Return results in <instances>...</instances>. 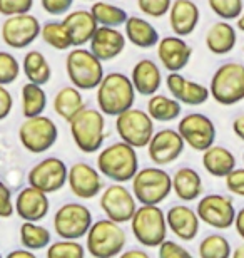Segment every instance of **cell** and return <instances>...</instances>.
Instances as JSON below:
<instances>
[{"instance_id": "obj_56", "label": "cell", "mask_w": 244, "mask_h": 258, "mask_svg": "<svg viewBox=\"0 0 244 258\" xmlns=\"http://www.w3.org/2000/svg\"><path fill=\"white\" fill-rule=\"evenodd\" d=\"M242 161H244V154H242Z\"/></svg>"}, {"instance_id": "obj_43", "label": "cell", "mask_w": 244, "mask_h": 258, "mask_svg": "<svg viewBox=\"0 0 244 258\" xmlns=\"http://www.w3.org/2000/svg\"><path fill=\"white\" fill-rule=\"evenodd\" d=\"M34 7V0H0V15L10 17V15L27 14Z\"/></svg>"}, {"instance_id": "obj_19", "label": "cell", "mask_w": 244, "mask_h": 258, "mask_svg": "<svg viewBox=\"0 0 244 258\" xmlns=\"http://www.w3.org/2000/svg\"><path fill=\"white\" fill-rule=\"evenodd\" d=\"M166 87L174 99L186 106H202L211 99L209 87L188 79L181 72H169L166 77Z\"/></svg>"}, {"instance_id": "obj_2", "label": "cell", "mask_w": 244, "mask_h": 258, "mask_svg": "<svg viewBox=\"0 0 244 258\" xmlns=\"http://www.w3.org/2000/svg\"><path fill=\"white\" fill-rule=\"evenodd\" d=\"M136 89H134L131 77L122 72H109L104 74L101 84L97 86V106L104 116H119L134 106L136 101Z\"/></svg>"}, {"instance_id": "obj_26", "label": "cell", "mask_w": 244, "mask_h": 258, "mask_svg": "<svg viewBox=\"0 0 244 258\" xmlns=\"http://www.w3.org/2000/svg\"><path fill=\"white\" fill-rule=\"evenodd\" d=\"M131 82L139 96H152L162 86V72L152 59H141L132 67Z\"/></svg>"}, {"instance_id": "obj_5", "label": "cell", "mask_w": 244, "mask_h": 258, "mask_svg": "<svg viewBox=\"0 0 244 258\" xmlns=\"http://www.w3.org/2000/svg\"><path fill=\"white\" fill-rule=\"evenodd\" d=\"M131 231L139 245L146 248H157L168 236L166 213L159 205H141L131 218Z\"/></svg>"}, {"instance_id": "obj_45", "label": "cell", "mask_w": 244, "mask_h": 258, "mask_svg": "<svg viewBox=\"0 0 244 258\" xmlns=\"http://www.w3.org/2000/svg\"><path fill=\"white\" fill-rule=\"evenodd\" d=\"M157 253L160 258H179V256H189V250H186L183 245H179L174 240H162L157 246Z\"/></svg>"}, {"instance_id": "obj_30", "label": "cell", "mask_w": 244, "mask_h": 258, "mask_svg": "<svg viewBox=\"0 0 244 258\" xmlns=\"http://www.w3.org/2000/svg\"><path fill=\"white\" fill-rule=\"evenodd\" d=\"M202 168L212 178H224L236 168V156L227 148L212 144L202 151Z\"/></svg>"}, {"instance_id": "obj_51", "label": "cell", "mask_w": 244, "mask_h": 258, "mask_svg": "<svg viewBox=\"0 0 244 258\" xmlns=\"http://www.w3.org/2000/svg\"><path fill=\"white\" fill-rule=\"evenodd\" d=\"M124 258H149V253L144 250H139V248H132V250H126L121 253Z\"/></svg>"}, {"instance_id": "obj_21", "label": "cell", "mask_w": 244, "mask_h": 258, "mask_svg": "<svg viewBox=\"0 0 244 258\" xmlns=\"http://www.w3.org/2000/svg\"><path fill=\"white\" fill-rule=\"evenodd\" d=\"M15 213L22 221H42L49 215V195L35 186H25L19 191L14 201Z\"/></svg>"}, {"instance_id": "obj_34", "label": "cell", "mask_w": 244, "mask_h": 258, "mask_svg": "<svg viewBox=\"0 0 244 258\" xmlns=\"http://www.w3.org/2000/svg\"><path fill=\"white\" fill-rule=\"evenodd\" d=\"M19 235H20V245L32 251L47 248L52 240L50 231L45 226L39 225V221H24L20 225Z\"/></svg>"}, {"instance_id": "obj_7", "label": "cell", "mask_w": 244, "mask_h": 258, "mask_svg": "<svg viewBox=\"0 0 244 258\" xmlns=\"http://www.w3.org/2000/svg\"><path fill=\"white\" fill-rule=\"evenodd\" d=\"M65 72L70 84L77 89L94 91L104 77V66L89 49L74 47L65 57Z\"/></svg>"}, {"instance_id": "obj_54", "label": "cell", "mask_w": 244, "mask_h": 258, "mask_svg": "<svg viewBox=\"0 0 244 258\" xmlns=\"http://www.w3.org/2000/svg\"><path fill=\"white\" fill-rule=\"evenodd\" d=\"M234 258H244V245H239L237 248L232 250V253H231Z\"/></svg>"}, {"instance_id": "obj_22", "label": "cell", "mask_w": 244, "mask_h": 258, "mask_svg": "<svg viewBox=\"0 0 244 258\" xmlns=\"http://www.w3.org/2000/svg\"><path fill=\"white\" fill-rule=\"evenodd\" d=\"M126 35L121 30H117V27H107V25H99L96 29L94 35L89 40L91 45V52L102 60H114L119 57L124 49H126Z\"/></svg>"}, {"instance_id": "obj_8", "label": "cell", "mask_w": 244, "mask_h": 258, "mask_svg": "<svg viewBox=\"0 0 244 258\" xmlns=\"http://www.w3.org/2000/svg\"><path fill=\"white\" fill-rule=\"evenodd\" d=\"M209 92L221 106H234L244 101V64L226 62L217 67L211 77Z\"/></svg>"}, {"instance_id": "obj_1", "label": "cell", "mask_w": 244, "mask_h": 258, "mask_svg": "<svg viewBox=\"0 0 244 258\" xmlns=\"http://www.w3.org/2000/svg\"><path fill=\"white\" fill-rule=\"evenodd\" d=\"M97 169L114 183H129L139 169V156L131 144L117 141L99 149Z\"/></svg>"}, {"instance_id": "obj_38", "label": "cell", "mask_w": 244, "mask_h": 258, "mask_svg": "<svg viewBox=\"0 0 244 258\" xmlns=\"http://www.w3.org/2000/svg\"><path fill=\"white\" fill-rule=\"evenodd\" d=\"M197 253L201 258H229L232 250L229 240L224 235L212 233L207 235L206 238H202L197 248Z\"/></svg>"}, {"instance_id": "obj_44", "label": "cell", "mask_w": 244, "mask_h": 258, "mask_svg": "<svg viewBox=\"0 0 244 258\" xmlns=\"http://www.w3.org/2000/svg\"><path fill=\"white\" fill-rule=\"evenodd\" d=\"M227 191L244 198V168H234L224 176Z\"/></svg>"}, {"instance_id": "obj_50", "label": "cell", "mask_w": 244, "mask_h": 258, "mask_svg": "<svg viewBox=\"0 0 244 258\" xmlns=\"http://www.w3.org/2000/svg\"><path fill=\"white\" fill-rule=\"evenodd\" d=\"M232 133L236 134V138L244 141V114H239L232 121Z\"/></svg>"}, {"instance_id": "obj_46", "label": "cell", "mask_w": 244, "mask_h": 258, "mask_svg": "<svg viewBox=\"0 0 244 258\" xmlns=\"http://www.w3.org/2000/svg\"><path fill=\"white\" fill-rule=\"evenodd\" d=\"M15 213L12 191L4 181H0V218H10Z\"/></svg>"}, {"instance_id": "obj_27", "label": "cell", "mask_w": 244, "mask_h": 258, "mask_svg": "<svg viewBox=\"0 0 244 258\" xmlns=\"http://www.w3.org/2000/svg\"><path fill=\"white\" fill-rule=\"evenodd\" d=\"M237 42V30L229 20H217L206 32V47L214 55H226L232 52Z\"/></svg>"}, {"instance_id": "obj_33", "label": "cell", "mask_w": 244, "mask_h": 258, "mask_svg": "<svg viewBox=\"0 0 244 258\" xmlns=\"http://www.w3.org/2000/svg\"><path fill=\"white\" fill-rule=\"evenodd\" d=\"M22 72L27 77L29 82L34 84L44 86L47 84L52 77V69L49 60L45 59V55L40 50H29L24 55L22 60Z\"/></svg>"}, {"instance_id": "obj_49", "label": "cell", "mask_w": 244, "mask_h": 258, "mask_svg": "<svg viewBox=\"0 0 244 258\" xmlns=\"http://www.w3.org/2000/svg\"><path fill=\"white\" fill-rule=\"evenodd\" d=\"M232 226H234V230L237 231V235L244 240V206L239 211H236V218H234Z\"/></svg>"}, {"instance_id": "obj_35", "label": "cell", "mask_w": 244, "mask_h": 258, "mask_svg": "<svg viewBox=\"0 0 244 258\" xmlns=\"http://www.w3.org/2000/svg\"><path fill=\"white\" fill-rule=\"evenodd\" d=\"M20 97H22L24 117L44 114L45 107H47V94H45V91H44V86L27 82V84L22 86Z\"/></svg>"}, {"instance_id": "obj_37", "label": "cell", "mask_w": 244, "mask_h": 258, "mask_svg": "<svg viewBox=\"0 0 244 258\" xmlns=\"http://www.w3.org/2000/svg\"><path fill=\"white\" fill-rule=\"evenodd\" d=\"M40 37L47 45H50L55 50H69L72 49L70 34L64 22H57V20H49L40 27Z\"/></svg>"}, {"instance_id": "obj_15", "label": "cell", "mask_w": 244, "mask_h": 258, "mask_svg": "<svg viewBox=\"0 0 244 258\" xmlns=\"http://www.w3.org/2000/svg\"><path fill=\"white\" fill-rule=\"evenodd\" d=\"M178 131L183 136L184 143L199 153L212 146L217 136L214 122L202 112H189L181 117Z\"/></svg>"}, {"instance_id": "obj_31", "label": "cell", "mask_w": 244, "mask_h": 258, "mask_svg": "<svg viewBox=\"0 0 244 258\" xmlns=\"http://www.w3.org/2000/svg\"><path fill=\"white\" fill-rule=\"evenodd\" d=\"M84 107H86L84 96H82V91L77 89L75 86H65L57 91V94L54 97V111L64 121L69 122Z\"/></svg>"}, {"instance_id": "obj_9", "label": "cell", "mask_w": 244, "mask_h": 258, "mask_svg": "<svg viewBox=\"0 0 244 258\" xmlns=\"http://www.w3.org/2000/svg\"><path fill=\"white\" fill-rule=\"evenodd\" d=\"M59 139V127L50 117L39 114L25 117L19 127V141L25 151L32 154H42L54 146Z\"/></svg>"}, {"instance_id": "obj_28", "label": "cell", "mask_w": 244, "mask_h": 258, "mask_svg": "<svg viewBox=\"0 0 244 258\" xmlns=\"http://www.w3.org/2000/svg\"><path fill=\"white\" fill-rule=\"evenodd\" d=\"M126 27L127 42L136 45L139 49H152L159 42V32L152 24L144 17H137V15H129L127 20L124 22Z\"/></svg>"}, {"instance_id": "obj_52", "label": "cell", "mask_w": 244, "mask_h": 258, "mask_svg": "<svg viewBox=\"0 0 244 258\" xmlns=\"http://www.w3.org/2000/svg\"><path fill=\"white\" fill-rule=\"evenodd\" d=\"M9 258H34V251L29 250V248H20V250H14L10 251V253L7 255Z\"/></svg>"}, {"instance_id": "obj_10", "label": "cell", "mask_w": 244, "mask_h": 258, "mask_svg": "<svg viewBox=\"0 0 244 258\" xmlns=\"http://www.w3.org/2000/svg\"><path fill=\"white\" fill-rule=\"evenodd\" d=\"M116 131L121 141L131 144L132 148H146L154 134V121L147 111L129 107L127 111L116 116Z\"/></svg>"}, {"instance_id": "obj_11", "label": "cell", "mask_w": 244, "mask_h": 258, "mask_svg": "<svg viewBox=\"0 0 244 258\" xmlns=\"http://www.w3.org/2000/svg\"><path fill=\"white\" fill-rule=\"evenodd\" d=\"M92 221V211L86 205L65 203L54 215V231L59 238L80 240L87 235Z\"/></svg>"}, {"instance_id": "obj_39", "label": "cell", "mask_w": 244, "mask_h": 258, "mask_svg": "<svg viewBox=\"0 0 244 258\" xmlns=\"http://www.w3.org/2000/svg\"><path fill=\"white\" fill-rule=\"evenodd\" d=\"M86 255V246L79 240L60 238L47 246L49 258H82Z\"/></svg>"}, {"instance_id": "obj_18", "label": "cell", "mask_w": 244, "mask_h": 258, "mask_svg": "<svg viewBox=\"0 0 244 258\" xmlns=\"http://www.w3.org/2000/svg\"><path fill=\"white\" fill-rule=\"evenodd\" d=\"M67 184H69L72 195L80 200H92L101 195L104 189L102 174L99 169L89 163L79 161L72 164L67 173Z\"/></svg>"}, {"instance_id": "obj_48", "label": "cell", "mask_w": 244, "mask_h": 258, "mask_svg": "<svg viewBox=\"0 0 244 258\" xmlns=\"http://www.w3.org/2000/svg\"><path fill=\"white\" fill-rule=\"evenodd\" d=\"M14 107V97L7 89V86L0 84V121L7 119Z\"/></svg>"}, {"instance_id": "obj_14", "label": "cell", "mask_w": 244, "mask_h": 258, "mask_svg": "<svg viewBox=\"0 0 244 258\" xmlns=\"http://www.w3.org/2000/svg\"><path fill=\"white\" fill-rule=\"evenodd\" d=\"M40 27L42 25H40L39 19L30 12L10 15L4 20L0 35H2L5 45L20 50L35 42V39L40 35Z\"/></svg>"}, {"instance_id": "obj_13", "label": "cell", "mask_w": 244, "mask_h": 258, "mask_svg": "<svg viewBox=\"0 0 244 258\" xmlns=\"http://www.w3.org/2000/svg\"><path fill=\"white\" fill-rule=\"evenodd\" d=\"M196 213L202 223L216 230L231 228L236 218V208L234 203H232V198L219 193L202 196L197 201Z\"/></svg>"}, {"instance_id": "obj_32", "label": "cell", "mask_w": 244, "mask_h": 258, "mask_svg": "<svg viewBox=\"0 0 244 258\" xmlns=\"http://www.w3.org/2000/svg\"><path fill=\"white\" fill-rule=\"evenodd\" d=\"M183 112V104L174 99L173 96L152 94L147 101V114L152 117V121L157 122H171L176 121Z\"/></svg>"}, {"instance_id": "obj_42", "label": "cell", "mask_w": 244, "mask_h": 258, "mask_svg": "<svg viewBox=\"0 0 244 258\" xmlns=\"http://www.w3.org/2000/svg\"><path fill=\"white\" fill-rule=\"evenodd\" d=\"M171 4L173 0H137L139 10L152 19H162L164 15H168Z\"/></svg>"}, {"instance_id": "obj_36", "label": "cell", "mask_w": 244, "mask_h": 258, "mask_svg": "<svg viewBox=\"0 0 244 258\" xmlns=\"http://www.w3.org/2000/svg\"><path fill=\"white\" fill-rule=\"evenodd\" d=\"M91 14L94 15L99 25H107V27H121L129 17L122 7L109 2H102V0H94V4L91 7Z\"/></svg>"}, {"instance_id": "obj_41", "label": "cell", "mask_w": 244, "mask_h": 258, "mask_svg": "<svg viewBox=\"0 0 244 258\" xmlns=\"http://www.w3.org/2000/svg\"><path fill=\"white\" fill-rule=\"evenodd\" d=\"M207 4L221 20H236L244 10L242 0H207Z\"/></svg>"}, {"instance_id": "obj_53", "label": "cell", "mask_w": 244, "mask_h": 258, "mask_svg": "<svg viewBox=\"0 0 244 258\" xmlns=\"http://www.w3.org/2000/svg\"><path fill=\"white\" fill-rule=\"evenodd\" d=\"M236 29H237V30H241V32H244V10L241 12L239 17L236 19Z\"/></svg>"}, {"instance_id": "obj_40", "label": "cell", "mask_w": 244, "mask_h": 258, "mask_svg": "<svg viewBox=\"0 0 244 258\" xmlns=\"http://www.w3.org/2000/svg\"><path fill=\"white\" fill-rule=\"evenodd\" d=\"M20 71H22V66H20L17 57L7 50H0V84H14L19 79Z\"/></svg>"}, {"instance_id": "obj_55", "label": "cell", "mask_w": 244, "mask_h": 258, "mask_svg": "<svg viewBox=\"0 0 244 258\" xmlns=\"http://www.w3.org/2000/svg\"><path fill=\"white\" fill-rule=\"evenodd\" d=\"M87 2H94V0H87Z\"/></svg>"}, {"instance_id": "obj_3", "label": "cell", "mask_w": 244, "mask_h": 258, "mask_svg": "<svg viewBox=\"0 0 244 258\" xmlns=\"http://www.w3.org/2000/svg\"><path fill=\"white\" fill-rule=\"evenodd\" d=\"M127 245V235L121 223L102 218L92 221L86 235V251L94 258H114L124 251Z\"/></svg>"}, {"instance_id": "obj_12", "label": "cell", "mask_w": 244, "mask_h": 258, "mask_svg": "<svg viewBox=\"0 0 244 258\" xmlns=\"http://www.w3.org/2000/svg\"><path fill=\"white\" fill-rule=\"evenodd\" d=\"M101 210L104 211L106 218L116 221V223H129L137 210V200L132 189L126 186V183H114L109 184L101 191L99 200Z\"/></svg>"}, {"instance_id": "obj_29", "label": "cell", "mask_w": 244, "mask_h": 258, "mask_svg": "<svg viewBox=\"0 0 244 258\" xmlns=\"http://www.w3.org/2000/svg\"><path fill=\"white\" fill-rule=\"evenodd\" d=\"M171 179H173L174 195L178 196L181 201H184V203L197 200L202 195V191H204L202 178L194 168H189V166L179 168L178 171L171 176Z\"/></svg>"}, {"instance_id": "obj_24", "label": "cell", "mask_w": 244, "mask_h": 258, "mask_svg": "<svg viewBox=\"0 0 244 258\" xmlns=\"http://www.w3.org/2000/svg\"><path fill=\"white\" fill-rule=\"evenodd\" d=\"M169 27L174 35L188 37L196 30L201 19V10L193 0H173L169 9Z\"/></svg>"}, {"instance_id": "obj_20", "label": "cell", "mask_w": 244, "mask_h": 258, "mask_svg": "<svg viewBox=\"0 0 244 258\" xmlns=\"http://www.w3.org/2000/svg\"><path fill=\"white\" fill-rule=\"evenodd\" d=\"M155 49L159 62L169 72H181L193 57V47L179 35H168L159 39Z\"/></svg>"}, {"instance_id": "obj_23", "label": "cell", "mask_w": 244, "mask_h": 258, "mask_svg": "<svg viewBox=\"0 0 244 258\" xmlns=\"http://www.w3.org/2000/svg\"><path fill=\"white\" fill-rule=\"evenodd\" d=\"M166 223L168 230L183 241L194 240L199 233L201 220L196 210L188 205H174L166 211Z\"/></svg>"}, {"instance_id": "obj_16", "label": "cell", "mask_w": 244, "mask_h": 258, "mask_svg": "<svg viewBox=\"0 0 244 258\" xmlns=\"http://www.w3.org/2000/svg\"><path fill=\"white\" fill-rule=\"evenodd\" d=\"M67 173L69 168L60 158L49 156L39 161L27 174V181L30 186L42 189L44 193L52 195L60 191L67 184Z\"/></svg>"}, {"instance_id": "obj_25", "label": "cell", "mask_w": 244, "mask_h": 258, "mask_svg": "<svg viewBox=\"0 0 244 258\" xmlns=\"http://www.w3.org/2000/svg\"><path fill=\"white\" fill-rule=\"evenodd\" d=\"M62 22H64V25L70 34L72 47H84L86 44H89L96 29L99 27V24L96 22L91 10H84V9L72 10V12L69 10L65 14V17L62 19Z\"/></svg>"}, {"instance_id": "obj_47", "label": "cell", "mask_w": 244, "mask_h": 258, "mask_svg": "<svg viewBox=\"0 0 244 258\" xmlns=\"http://www.w3.org/2000/svg\"><path fill=\"white\" fill-rule=\"evenodd\" d=\"M40 5L49 15H65L74 5V0H40Z\"/></svg>"}, {"instance_id": "obj_57", "label": "cell", "mask_w": 244, "mask_h": 258, "mask_svg": "<svg viewBox=\"0 0 244 258\" xmlns=\"http://www.w3.org/2000/svg\"><path fill=\"white\" fill-rule=\"evenodd\" d=\"M0 258H2V253H0Z\"/></svg>"}, {"instance_id": "obj_4", "label": "cell", "mask_w": 244, "mask_h": 258, "mask_svg": "<svg viewBox=\"0 0 244 258\" xmlns=\"http://www.w3.org/2000/svg\"><path fill=\"white\" fill-rule=\"evenodd\" d=\"M70 136L84 154L97 153L106 139V117L99 109L84 107L69 121Z\"/></svg>"}, {"instance_id": "obj_6", "label": "cell", "mask_w": 244, "mask_h": 258, "mask_svg": "<svg viewBox=\"0 0 244 258\" xmlns=\"http://www.w3.org/2000/svg\"><path fill=\"white\" fill-rule=\"evenodd\" d=\"M132 193L141 205H160L173 193V179L162 166H147L137 169L131 179Z\"/></svg>"}, {"instance_id": "obj_17", "label": "cell", "mask_w": 244, "mask_h": 258, "mask_svg": "<svg viewBox=\"0 0 244 258\" xmlns=\"http://www.w3.org/2000/svg\"><path fill=\"white\" fill-rule=\"evenodd\" d=\"M186 143L178 129H160L154 131L152 138L147 143V156L157 166H168L183 156Z\"/></svg>"}]
</instances>
